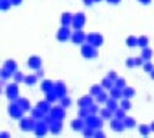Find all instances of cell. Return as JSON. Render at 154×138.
Wrapping results in <instances>:
<instances>
[{
	"label": "cell",
	"mask_w": 154,
	"mask_h": 138,
	"mask_svg": "<svg viewBox=\"0 0 154 138\" xmlns=\"http://www.w3.org/2000/svg\"><path fill=\"white\" fill-rule=\"evenodd\" d=\"M82 54H83L85 58H95V57H97L96 47H94V46L90 44V43L83 46V47H82Z\"/></svg>",
	"instance_id": "cell-1"
},
{
	"label": "cell",
	"mask_w": 154,
	"mask_h": 138,
	"mask_svg": "<svg viewBox=\"0 0 154 138\" xmlns=\"http://www.w3.org/2000/svg\"><path fill=\"white\" fill-rule=\"evenodd\" d=\"M85 23V15L82 14V12H78L75 14L74 17H73V22H72V26L75 29V30H80Z\"/></svg>",
	"instance_id": "cell-2"
},
{
	"label": "cell",
	"mask_w": 154,
	"mask_h": 138,
	"mask_svg": "<svg viewBox=\"0 0 154 138\" xmlns=\"http://www.w3.org/2000/svg\"><path fill=\"white\" fill-rule=\"evenodd\" d=\"M86 41L88 43L93 44L94 47H99L102 44V36L99 33H90L86 36Z\"/></svg>",
	"instance_id": "cell-3"
},
{
	"label": "cell",
	"mask_w": 154,
	"mask_h": 138,
	"mask_svg": "<svg viewBox=\"0 0 154 138\" xmlns=\"http://www.w3.org/2000/svg\"><path fill=\"white\" fill-rule=\"evenodd\" d=\"M6 96L10 100H16L19 96V87L16 84H10L6 87Z\"/></svg>",
	"instance_id": "cell-4"
},
{
	"label": "cell",
	"mask_w": 154,
	"mask_h": 138,
	"mask_svg": "<svg viewBox=\"0 0 154 138\" xmlns=\"http://www.w3.org/2000/svg\"><path fill=\"white\" fill-rule=\"evenodd\" d=\"M70 38H72V41H73L74 43L80 44L82 42H84V41H85L86 36H85V33H84L82 30H75V32H74V33H72Z\"/></svg>",
	"instance_id": "cell-5"
},
{
	"label": "cell",
	"mask_w": 154,
	"mask_h": 138,
	"mask_svg": "<svg viewBox=\"0 0 154 138\" xmlns=\"http://www.w3.org/2000/svg\"><path fill=\"white\" fill-rule=\"evenodd\" d=\"M22 111H23V110L21 109V106L19 105V103H14L12 105L9 106V112H10V115H11L12 117H15V118H19V117L21 116Z\"/></svg>",
	"instance_id": "cell-6"
},
{
	"label": "cell",
	"mask_w": 154,
	"mask_h": 138,
	"mask_svg": "<svg viewBox=\"0 0 154 138\" xmlns=\"http://www.w3.org/2000/svg\"><path fill=\"white\" fill-rule=\"evenodd\" d=\"M86 123H88V126L93 127L94 130L100 128V127L102 126L101 118H97L96 116H88V117H86Z\"/></svg>",
	"instance_id": "cell-7"
},
{
	"label": "cell",
	"mask_w": 154,
	"mask_h": 138,
	"mask_svg": "<svg viewBox=\"0 0 154 138\" xmlns=\"http://www.w3.org/2000/svg\"><path fill=\"white\" fill-rule=\"evenodd\" d=\"M70 36H72V33H70V30L68 29V26H64V27H62L59 31H58V33H57V38L59 40V41H67L68 38H70Z\"/></svg>",
	"instance_id": "cell-8"
},
{
	"label": "cell",
	"mask_w": 154,
	"mask_h": 138,
	"mask_svg": "<svg viewBox=\"0 0 154 138\" xmlns=\"http://www.w3.org/2000/svg\"><path fill=\"white\" fill-rule=\"evenodd\" d=\"M35 121L33 118H22L21 122H20V126L23 131H31V130H35Z\"/></svg>",
	"instance_id": "cell-9"
},
{
	"label": "cell",
	"mask_w": 154,
	"mask_h": 138,
	"mask_svg": "<svg viewBox=\"0 0 154 138\" xmlns=\"http://www.w3.org/2000/svg\"><path fill=\"white\" fill-rule=\"evenodd\" d=\"M47 122L46 121H38L36 122L35 124V132L37 136H43L46 133V130H47Z\"/></svg>",
	"instance_id": "cell-10"
},
{
	"label": "cell",
	"mask_w": 154,
	"mask_h": 138,
	"mask_svg": "<svg viewBox=\"0 0 154 138\" xmlns=\"http://www.w3.org/2000/svg\"><path fill=\"white\" fill-rule=\"evenodd\" d=\"M41 64H42V60H41V58L38 57V56H32V57H30V59H29V67H30V68L38 70V69L41 68Z\"/></svg>",
	"instance_id": "cell-11"
},
{
	"label": "cell",
	"mask_w": 154,
	"mask_h": 138,
	"mask_svg": "<svg viewBox=\"0 0 154 138\" xmlns=\"http://www.w3.org/2000/svg\"><path fill=\"white\" fill-rule=\"evenodd\" d=\"M49 114H51V116H52V117H53L56 121H59V120H60V118H63V116H64L63 106H60V107H53V109H51Z\"/></svg>",
	"instance_id": "cell-12"
},
{
	"label": "cell",
	"mask_w": 154,
	"mask_h": 138,
	"mask_svg": "<svg viewBox=\"0 0 154 138\" xmlns=\"http://www.w3.org/2000/svg\"><path fill=\"white\" fill-rule=\"evenodd\" d=\"M73 17H74V15L69 14V12H64V14L60 16V22H62V25H63V26H69V25H72Z\"/></svg>",
	"instance_id": "cell-13"
},
{
	"label": "cell",
	"mask_w": 154,
	"mask_h": 138,
	"mask_svg": "<svg viewBox=\"0 0 154 138\" xmlns=\"http://www.w3.org/2000/svg\"><path fill=\"white\" fill-rule=\"evenodd\" d=\"M110 95H111V97L119 100V99H121L123 96V91H122L121 87L115 86V87H111L110 89Z\"/></svg>",
	"instance_id": "cell-14"
},
{
	"label": "cell",
	"mask_w": 154,
	"mask_h": 138,
	"mask_svg": "<svg viewBox=\"0 0 154 138\" xmlns=\"http://www.w3.org/2000/svg\"><path fill=\"white\" fill-rule=\"evenodd\" d=\"M53 90L56 91V94L58 95V97H63L64 95H66V86H64V84H62V83L54 84Z\"/></svg>",
	"instance_id": "cell-15"
},
{
	"label": "cell",
	"mask_w": 154,
	"mask_h": 138,
	"mask_svg": "<svg viewBox=\"0 0 154 138\" xmlns=\"http://www.w3.org/2000/svg\"><path fill=\"white\" fill-rule=\"evenodd\" d=\"M79 106H82V107H89L91 104H93V99L90 97V96H84L83 99H80L79 100Z\"/></svg>",
	"instance_id": "cell-16"
},
{
	"label": "cell",
	"mask_w": 154,
	"mask_h": 138,
	"mask_svg": "<svg viewBox=\"0 0 154 138\" xmlns=\"http://www.w3.org/2000/svg\"><path fill=\"white\" fill-rule=\"evenodd\" d=\"M53 86H54V84H53L52 81L45 80V81L42 83V85H41V89H42L43 91L48 93V91H51V90H53Z\"/></svg>",
	"instance_id": "cell-17"
},
{
	"label": "cell",
	"mask_w": 154,
	"mask_h": 138,
	"mask_svg": "<svg viewBox=\"0 0 154 138\" xmlns=\"http://www.w3.org/2000/svg\"><path fill=\"white\" fill-rule=\"evenodd\" d=\"M83 126H84V122H83L80 118H76V120H74V121L72 122V127H73L74 131H80V130H83Z\"/></svg>",
	"instance_id": "cell-18"
},
{
	"label": "cell",
	"mask_w": 154,
	"mask_h": 138,
	"mask_svg": "<svg viewBox=\"0 0 154 138\" xmlns=\"http://www.w3.org/2000/svg\"><path fill=\"white\" fill-rule=\"evenodd\" d=\"M122 91H123V96L127 97V99H130V97L134 96V94H136V91H134L133 87H127V86L123 87Z\"/></svg>",
	"instance_id": "cell-19"
},
{
	"label": "cell",
	"mask_w": 154,
	"mask_h": 138,
	"mask_svg": "<svg viewBox=\"0 0 154 138\" xmlns=\"http://www.w3.org/2000/svg\"><path fill=\"white\" fill-rule=\"evenodd\" d=\"M4 68H6L8 70H10L11 73H15L16 72V63L12 59H9L6 63H5V67Z\"/></svg>",
	"instance_id": "cell-20"
},
{
	"label": "cell",
	"mask_w": 154,
	"mask_h": 138,
	"mask_svg": "<svg viewBox=\"0 0 154 138\" xmlns=\"http://www.w3.org/2000/svg\"><path fill=\"white\" fill-rule=\"evenodd\" d=\"M17 103H19V105L21 106V109H22L23 111H29V109H30V103H29L27 99H19Z\"/></svg>",
	"instance_id": "cell-21"
},
{
	"label": "cell",
	"mask_w": 154,
	"mask_h": 138,
	"mask_svg": "<svg viewBox=\"0 0 154 138\" xmlns=\"http://www.w3.org/2000/svg\"><path fill=\"white\" fill-rule=\"evenodd\" d=\"M58 97V95L56 94V91L54 90H51V91H48V93H46V100L48 103H53V101H56V99Z\"/></svg>",
	"instance_id": "cell-22"
},
{
	"label": "cell",
	"mask_w": 154,
	"mask_h": 138,
	"mask_svg": "<svg viewBox=\"0 0 154 138\" xmlns=\"http://www.w3.org/2000/svg\"><path fill=\"white\" fill-rule=\"evenodd\" d=\"M112 83H113V80H111L109 77H106V78H104L101 80V86L104 87V89H111Z\"/></svg>",
	"instance_id": "cell-23"
},
{
	"label": "cell",
	"mask_w": 154,
	"mask_h": 138,
	"mask_svg": "<svg viewBox=\"0 0 154 138\" xmlns=\"http://www.w3.org/2000/svg\"><path fill=\"white\" fill-rule=\"evenodd\" d=\"M126 43L128 47H136V46H138V38L134 36H130V37H127Z\"/></svg>",
	"instance_id": "cell-24"
},
{
	"label": "cell",
	"mask_w": 154,
	"mask_h": 138,
	"mask_svg": "<svg viewBox=\"0 0 154 138\" xmlns=\"http://www.w3.org/2000/svg\"><path fill=\"white\" fill-rule=\"evenodd\" d=\"M107 107L112 111H116L119 109V105H117V101H116V99H113L111 97L110 100H107Z\"/></svg>",
	"instance_id": "cell-25"
},
{
	"label": "cell",
	"mask_w": 154,
	"mask_h": 138,
	"mask_svg": "<svg viewBox=\"0 0 154 138\" xmlns=\"http://www.w3.org/2000/svg\"><path fill=\"white\" fill-rule=\"evenodd\" d=\"M102 89H104V87H102L101 85H93L90 87V95L91 96H96L97 94H100L102 91Z\"/></svg>",
	"instance_id": "cell-26"
},
{
	"label": "cell",
	"mask_w": 154,
	"mask_h": 138,
	"mask_svg": "<svg viewBox=\"0 0 154 138\" xmlns=\"http://www.w3.org/2000/svg\"><path fill=\"white\" fill-rule=\"evenodd\" d=\"M37 79H38V77L37 75H26L25 77V84H27V85H32V84H35L36 81H37Z\"/></svg>",
	"instance_id": "cell-27"
},
{
	"label": "cell",
	"mask_w": 154,
	"mask_h": 138,
	"mask_svg": "<svg viewBox=\"0 0 154 138\" xmlns=\"http://www.w3.org/2000/svg\"><path fill=\"white\" fill-rule=\"evenodd\" d=\"M152 56H153V51H152L150 48H147V47H146L143 51H142V57H143L144 60H150Z\"/></svg>",
	"instance_id": "cell-28"
},
{
	"label": "cell",
	"mask_w": 154,
	"mask_h": 138,
	"mask_svg": "<svg viewBox=\"0 0 154 138\" xmlns=\"http://www.w3.org/2000/svg\"><path fill=\"white\" fill-rule=\"evenodd\" d=\"M100 114H101V118H105V120H107V118H110V117L112 116V110H110L109 107H106V109H102V110L100 111Z\"/></svg>",
	"instance_id": "cell-29"
},
{
	"label": "cell",
	"mask_w": 154,
	"mask_h": 138,
	"mask_svg": "<svg viewBox=\"0 0 154 138\" xmlns=\"http://www.w3.org/2000/svg\"><path fill=\"white\" fill-rule=\"evenodd\" d=\"M107 100H109V99H107V94H106L104 90H102L100 94L96 95V101H97V103H106Z\"/></svg>",
	"instance_id": "cell-30"
},
{
	"label": "cell",
	"mask_w": 154,
	"mask_h": 138,
	"mask_svg": "<svg viewBox=\"0 0 154 138\" xmlns=\"http://www.w3.org/2000/svg\"><path fill=\"white\" fill-rule=\"evenodd\" d=\"M115 117L119 118V120H125L126 118V110L117 109L116 111H115Z\"/></svg>",
	"instance_id": "cell-31"
},
{
	"label": "cell",
	"mask_w": 154,
	"mask_h": 138,
	"mask_svg": "<svg viewBox=\"0 0 154 138\" xmlns=\"http://www.w3.org/2000/svg\"><path fill=\"white\" fill-rule=\"evenodd\" d=\"M148 43H149V41H148V37H147V36H140V37H138V46L146 48V47L148 46Z\"/></svg>",
	"instance_id": "cell-32"
},
{
	"label": "cell",
	"mask_w": 154,
	"mask_h": 138,
	"mask_svg": "<svg viewBox=\"0 0 154 138\" xmlns=\"http://www.w3.org/2000/svg\"><path fill=\"white\" fill-rule=\"evenodd\" d=\"M150 131H152L150 126H148V124H140L139 126V132H140V134H143V136H148Z\"/></svg>",
	"instance_id": "cell-33"
},
{
	"label": "cell",
	"mask_w": 154,
	"mask_h": 138,
	"mask_svg": "<svg viewBox=\"0 0 154 138\" xmlns=\"http://www.w3.org/2000/svg\"><path fill=\"white\" fill-rule=\"evenodd\" d=\"M122 121H123V123H125L126 127H134V126H136V121H134V118H132V117H126V118L122 120Z\"/></svg>",
	"instance_id": "cell-34"
},
{
	"label": "cell",
	"mask_w": 154,
	"mask_h": 138,
	"mask_svg": "<svg viewBox=\"0 0 154 138\" xmlns=\"http://www.w3.org/2000/svg\"><path fill=\"white\" fill-rule=\"evenodd\" d=\"M37 107H38V109H41L43 112L51 111V109H49V103H48V101H42V103H38V104H37Z\"/></svg>",
	"instance_id": "cell-35"
},
{
	"label": "cell",
	"mask_w": 154,
	"mask_h": 138,
	"mask_svg": "<svg viewBox=\"0 0 154 138\" xmlns=\"http://www.w3.org/2000/svg\"><path fill=\"white\" fill-rule=\"evenodd\" d=\"M131 107H132V105H131V101H130V100H128L127 97H126L125 100H122V101H121V109H123V110L128 111V110H131Z\"/></svg>",
	"instance_id": "cell-36"
},
{
	"label": "cell",
	"mask_w": 154,
	"mask_h": 138,
	"mask_svg": "<svg viewBox=\"0 0 154 138\" xmlns=\"http://www.w3.org/2000/svg\"><path fill=\"white\" fill-rule=\"evenodd\" d=\"M14 80L16 83H22V81H25V75L21 72H15L14 73Z\"/></svg>",
	"instance_id": "cell-37"
},
{
	"label": "cell",
	"mask_w": 154,
	"mask_h": 138,
	"mask_svg": "<svg viewBox=\"0 0 154 138\" xmlns=\"http://www.w3.org/2000/svg\"><path fill=\"white\" fill-rule=\"evenodd\" d=\"M43 114H45V112H43L41 109H38V107H36V109H33V110H32V116H33V118L42 117V116H43Z\"/></svg>",
	"instance_id": "cell-38"
},
{
	"label": "cell",
	"mask_w": 154,
	"mask_h": 138,
	"mask_svg": "<svg viewBox=\"0 0 154 138\" xmlns=\"http://www.w3.org/2000/svg\"><path fill=\"white\" fill-rule=\"evenodd\" d=\"M143 69H144L146 72L150 73V72L154 69V66H153V63H152L150 60H146V62H144V64H143Z\"/></svg>",
	"instance_id": "cell-39"
},
{
	"label": "cell",
	"mask_w": 154,
	"mask_h": 138,
	"mask_svg": "<svg viewBox=\"0 0 154 138\" xmlns=\"http://www.w3.org/2000/svg\"><path fill=\"white\" fill-rule=\"evenodd\" d=\"M115 85L119 86V87H121V89H123V87L126 86V80H125L123 78H119L116 81H115Z\"/></svg>",
	"instance_id": "cell-40"
},
{
	"label": "cell",
	"mask_w": 154,
	"mask_h": 138,
	"mask_svg": "<svg viewBox=\"0 0 154 138\" xmlns=\"http://www.w3.org/2000/svg\"><path fill=\"white\" fill-rule=\"evenodd\" d=\"M10 5H11V0H2V10L3 11L8 10L10 8Z\"/></svg>",
	"instance_id": "cell-41"
},
{
	"label": "cell",
	"mask_w": 154,
	"mask_h": 138,
	"mask_svg": "<svg viewBox=\"0 0 154 138\" xmlns=\"http://www.w3.org/2000/svg\"><path fill=\"white\" fill-rule=\"evenodd\" d=\"M84 131V136H86V137H90V136H94V128L93 127H90V126H88L85 130H83Z\"/></svg>",
	"instance_id": "cell-42"
},
{
	"label": "cell",
	"mask_w": 154,
	"mask_h": 138,
	"mask_svg": "<svg viewBox=\"0 0 154 138\" xmlns=\"http://www.w3.org/2000/svg\"><path fill=\"white\" fill-rule=\"evenodd\" d=\"M69 105H70V99L63 96V97H62V106H63V107H68Z\"/></svg>",
	"instance_id": "cell-43"
},
{
	"label": "cell",
	"mask_w": 154,
	"mask_h": 138,
	"mask_svg": "<svg viewBox=\"0 0 154 138\" xmlns=\"http://www.w3.org/2000/svg\"><path fill=\"white\" fill-rule=\"evenodd\" d=\"M143 60H144L143 57H137V58H134V64H136V67L143 66V64H144V62H143Z\"/></svg>",
	"instance_id": "cell-44"
},
{
	"label": "cell",
	"mask_w": 154,
	"mask_h": 138,
	"mask_svg": "<svg viewBox=\"0 0 154 138\" xmlns=\"http://www.w3.org/2000/svg\"><path fill=\"white\" fill-rule=\"evenodd\" d=\"M107 77H109L111 80H113V81H116V80L119 79V77H117V73H116V72H113V70H111V72L109 73Z\"/></svg>",
	"instance_id": "cell-45"
},
{
	"label": "cell",
	"mask_w": 154,
	"mask_h": 138,
	"mask_svg": "<svg viewBox=\"0 0 154 138\" xmlns=\"http://www.w3.org/2000/svg\"><path fill=\"white\" fill-rule=\"evenodd\" d=\"M126 66H127L128 68L136 67V64H134V58H128V59L126 60Z\"/></svg>",
	"instance_id": "cell-46"
},
{
	"label": "cell",
	"mask_w": 154,
	"mask_h": 138,
	"mask_svg": "<svg viewBox=\"0 0 154 138\" xmlns=\"http://www.w3.org/2000/svg\"><path fill=\"white\" fill-rule=\"evenodd\" d=\"M88 114H89V111L86 110V107H83V109H82V111L79 112V115H80V116H83V117H88Z\"/></svg>",
	"instance_id": "cell-47"
},
{
	"label": "cell",
	"mask_w": 154,
	"mask_h": 138,
	"mask_svg": "<svg viewBox=\"0 0 154 138\" xmlns=\"http://www.w3.org/2000/svg\"><path fill=\"white\" fill-rule=\"evenodd\" d=\"M83 2H84V4H85L86 6H90V5L94 3V0H83Z\"/></svg>",
	"instance_id": "cell-48"
},
{
	"label": "cell",
	"mask_w": 154,
	"mask_h": 138,
	"mask_svg": "<svg viewBox=\"0 0 154 138\" xmlns=\"http://www.w3.org/2000/svg\"><path fill=\"white\" fill-rule=\"evenodd\" d=\"M22 0H11V4L12 5H20Z\"/></svg>",
	"instance_id": "cell-49"
},
{
	"label": "cell",
	"mask_w": 154,
	"mask_h": 138,
	"mask_svg": "<svg viewBox=\"0 0 154 138\" xmlns=\"http://www.w3.org/2000/svg\"><path fill=\"white\" fill-rule=\"evenodd\" d=\"M37 77H43V72H42L41 68L38 69V72H37Z\"/></svg>",
	"instance_id": "cell-50"
},
{
	"label": "cell",
	"mask_w": 154,
	"mask_h": 138,
	"mask_svg": "<svg viewBox=\"0 0 154 138\" xmlns=\"http://www.w3.org/2000/svg\"><path fill=\"white\" fill-rule=\"evenodd\" d=\"M109 3H112V4H117V3H120L121 0H107Z\"/></svg>",
	"instance_id": "cell-51"
},
{
	"label": "cell",
	"mask_w": 154,
	"mask_h": 138,
	"mask_svg": "<svg viewBox=\"0 0 154 138\" xmlns=\"http://www.w3.org/2000/svg\"><path fill=\"white\" fill-rule=\"evenodd\" d=\"M94 136H95V137H100V136H104V133L100 132V131H97L96 133H94Z\"/></svg>",
	"instance_id": "cell-52"
},
{
	"label": "cell",
	"mask_w": 154,
	"mask_h": 138,
	"mask_svg": "<svg viewBox=\"0 0 154 138\" xmlns=\"http://www.w3.org/2000/svg\"><path fill=\"white\" fill-rule=\"evenodd\" d=\"M150 2H152V0H143V3H142V4L148 5V4H150Z\"/></svg>",
	"instance_id": "cell-53"
},
{
	"label": "cell",
	"mask_w": 154,
	"mask_h": 138,
	"mask_svg": "<svg viewBox=\"0 0 154 138\" xmlns=\"http://www.w3.org/2000/svg\"><path fill=\"white\" fill-rule=\"evenodd\" d=\"M150 78H152V79L154 80V69H153V70L150 72Z\"/></svg>",
	"instance_id": "cell-54"
},
{
	"label": "cell",
	"mask_w": 154,
	"mask_h": 138,
	"mask_svg": "<svg viewBox=\"0 0 154 138\" xmlns=\"http://www.w3.org/2000/svg\"><path fill=\"white\" fill-rule=\"evenodd\" d=\"M150 130L154 132V122H152V123H150Z\"/></svg>",
	"instance_id": "cell-55"
},
{
	"label": "cell",
	"mask_w": 154,
	"mask_h": 138,
	"mask_svg": "<svg viewBox=\"0 0 154 138\" xmlns=\"http://www.w3.org/2000/svg\"><path fill=\"white\" fill-rule=\"evenodd\" d=\"M94 2H95V3H97V2H100V0H94Z\"/></svg>",
	"instance_id": "cell-56"
},
{
	"label": "cell",
	"mask_w": 154,
	"mask_h": 138,
	"mask_svg": "<svg viewBox=\"0 0 154 138\" xmlns=\"http://www.w3.org/2000/svg\"><path fill=\"white\" fill-rule=\"evenodd\" d=\"M138 2H140V3H143V0H138Z\"/></svg>",
	"instance_id": "cell-57"
}]
</instances>
